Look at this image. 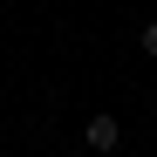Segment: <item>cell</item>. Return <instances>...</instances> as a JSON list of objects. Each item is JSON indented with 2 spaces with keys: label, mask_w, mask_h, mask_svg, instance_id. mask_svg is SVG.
<instances>
[{
  "label": "cell",
  "mask_w": 157,
  "mask_h": 157,
  "mask_svg": "<svg viewBox=\"0 0 157 157\" xmlns=\"http://www.w3.org/2000/svg\"><path fill=\"white\" fill-rule=\"evenodd\" d=\"M137 48H144V55L157 62V21H144V28H137Z\"/></svg>",
  "instance_id": "7a4b0ae2"
},
{
  "label": "cell",
  "mask_w": 157,
  "mask_h": 157,
  "mask_svg": "<svg viewBox=\"0 0 157 157\" xmlns=\"http://www.w3.org/2000/svg\"><path fill=\"white\" fill-rule=\"evenodd\" d=\"M82 144H89L96 157H109V150L123 144V123H116L109 109H102V116H89V123H82Z\"/></svg>",
  "instance_id": "6da1fadb"
}]
</instances>
